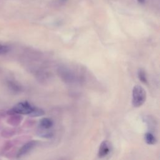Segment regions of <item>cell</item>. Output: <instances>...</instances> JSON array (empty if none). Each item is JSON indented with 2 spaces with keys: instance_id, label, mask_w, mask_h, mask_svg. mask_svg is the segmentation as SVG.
Returning <instances> with one entry per match:
<instances>
[{
  "instance_id": "6da1fadb",
  "label": "cell",
  "mask_w": 160,
  "mask_h": 160,
  "mask_svg": "<svg viewBox=\"0 0 160 160\" xmlns=\"http://www.w3.org/2000/svg\"><path fill=\"white\" fill-rule=\"evenodd\" d=\"M146 99V92L144 89L139 85H136L132 89V104L136 108L142 106Z\"/></svg>"
},
{
  "instance_id": "7a4b0ae2",
  "label": "cell",
  "mask_w": 160,
  "mask_h": 160,
  "mask_svg": "<svg viewBox=\"0 0 160 160\" xmlns=\"http://www.w3.org/2000/svg\"><path fill=\"white\" fill-rule=\"evenodd\" d=\"M36 107L33 106L28 101H22L18 102L11 109V111L14 113L19 114H28L32 116Z\"/></svg>"
},
{
  "instance_id": "3957f363",
  "label": "cell",
  "mask_w": 160,
  "mask_h": 160,
  "mask_svg": "<svg viewBox=\"0 0 160 160\" xmlns=\"http://www.w3.org/2000/svg\"><path fill=\"white\" fill-rule=\"evenodd\" d=\"M112 149V146L110 142L108 141H102L99 148L98 150V157L100 158H102L108 155Z\"/></svg>"
},
{
  "instance_id": "277c9868",
  "label": "cell",
  "mask_w": 160,
  "mask_h": 160,
  "mask_svg": "<svg viewBox=\"0 0 160 160\" xmlns=\"http://www.w3.org/2000/svg\"><path fill=\"white\" fill-rule=\"evenodd\" d=\"M37 144H38V142L36 141H31L26 143L19 150L17 156L18 158H20L22 156L26 155V154L29 152L32 149H33L36 147Z\"/></svg>"
},
{
  "instance_id": "5b68a950",
  "label": "cell",
  "mask_w": 160,
  "mask_h": 160,
  "mask_svg": "<svg viewBox=\"0 0 160 160\" xmlns=\"http://www.w3.org/2000/svg\"><path fill=\"white\" fill-rule=\"evenodd\" d=\"M39 125L42 129H43L44 130H46L52 126L53 122L51 119L48 118H44L40 120Z\"/></svg>"
},
{
  "instance_id": "8992f818",
  "label": "cell",
  "mask_w": 160,
  "mask_h": 160,
  "mask_svg": "<svg viewBox=\"0 0 160 160\" xmlns=\"http://www.w3.org/2000/svg\"><path fill=\"white\" fill-rule=\"evenodd\" d=\"M144 139L147 144H154L156 142V139L154 136L151 132H146L144 136Z\"/></svg>"
},
{
  "instance_id": "52a82bcc",
  "label": "cell",
  "mask_w": 160,
  "mask_h": 160,
  "mask_svg": "<svg viewBox=\"0 0 160 160\" xmlns=\"http://www.w3.org/2000/svg\"><path fill=\"white\" fill-rule=\"evenodd\" d=\"M138 77L139 78V79L144 84H148V79L146 77V74L145 71L142 69H139L138 71Z\"/></svg>"
},
{
  "instance_id": "ba28073f",
  "label": "cell",
  "mask_w": 160,
  "mask_h": 160,
  "mask_svg": "<svg viewBox=\"0 0 160 160\" xmlns=\"http://www.w3.org/2000/svg\"><path fill=\"white\" fill-rule=\"evenodd\" d=\"M10 50V48L8 46L0 44V54H6Z\"/></svg>"
},
{
  "instance_id": "9c48e42d",
  "label": "cell",
  "mask_w": 160,
  "mask_h": 160,
  "mask_svg": "<svg viewBox=\"0 0 160 160\" xmlns=\"http://www.w3.org/2000/svg\"><path fill=\"white\" fill-rule=\"evenodd\" d=\"M138 1L140 3H144L145 2V0H138Z\"/></svg>"
},
{
  "instance_id": "30bf717a",
  "label": "cell",
  "mask_w": 160,
  "mask_h": 160,
  "mask_svg": "<svg viewBox=\"0 0 160 160\" xmlns=\"http://www.w3.org/2000/svg\"><path fill=\"white\" fill-rule=\"evenodd\" d=\"M59 2H61L64 3V2H66L68 0H59Z\"/></svg>"
}]
</instances>
